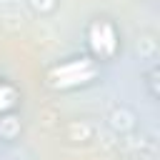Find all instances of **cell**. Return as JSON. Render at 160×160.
Returning a JSON list of instances; mask_svg holds the SVG:
<instances>
[{"mask_svg": "<svg viewBox=\"0 0 160 160\" xmlns=\"http://www.w3.org/2000/svg\"><path fill=\"white\" fill-rule=\"evenodd\" d=\"M98 78H100V62L85 52V55H72L50 65L45 72V85L52 92H72L92 85Z\"/></svg>", "mask_w": 160, "mask_h": 160, "instance_id": "cell-1", "label": "cell"}, {"mask_svg": "<svg viewBox=\"0 0 160 160\" xmlns=\"http://www.w3.org/2000/svg\"><path fill=\"white\" fill-rule=\"evenodd\" d=\"M85 45L88 55L98 62H110L120 52V30L110 18H95L85 28Z\"/></svg>", "mask_w": 160, "mask_h": 160, "instance_id": "cell-2", "label": "cell"}, {"mask_svg": "<svg viewBox=\"0 0 160 160\" xmlns=\"http://www.w3.org/2000/svg\"><path fill=\"white\" fill-rule=\"evenodd\" d=\"M18 105H20V90H18L10 80L0 78V118L15 112Z\"/></svg>", "mask_w": 160, "mask_h": 160, "instance_id": "cell-3", "label": "cell"}]
</instances>
